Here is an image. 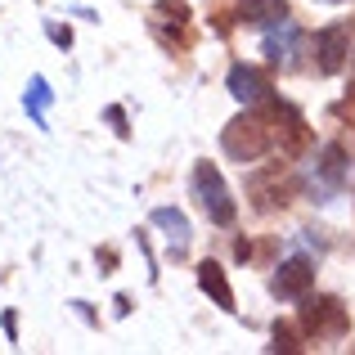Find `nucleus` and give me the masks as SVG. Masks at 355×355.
<instances>
[{
    "label": "nucleus",
    "instance_id": "nucleus-7",
    "mask_svg": "<svg viewBox=\"0 0 355 355\" xmlns=\"http://www.w3.org/2000/svg\"><path fill=\"white\" fill-rule=\"evenodd\" d=\"M302 45H306V36L297 32L293 18H284V23H275L266 32V54H270V63H275V68H293L297 54H302Z\"/></svg>",
    "mask_w": 355,
    "mask_h": 355
},
{
    "label": "nucleus",
    "instance_id": "nucleus-5",
    "mask_svg": "<svg viewBox=\"0 0 355 355\" xmlns=\"http://www.w3.org/2000/svg\"><path fill=\"white\" fill-rule=\"evenodd\" d=\"M248 193H252V207L257 211H275L293 198V175H288V166L270 162V166L248 175Z\"/></svg>",
    "mask_w": 355,
    "mask_h": 355
},
{
    "label": "nucleus",
    "instance_id": "nucleus-16",
    "mask_svg": "<svg viewBox=\"0 0 355 355\" xmlns=\"http://www.w3.org/2000/svg\"><path fill=\"white\" fill-rule=\"evenodd\" d=\"M104 117H108V121H113V130H117V135H121V139H126V135H130V126H126V108H117V104H113V108H108V113H104Z\"/></svg>",
    "mask_w": 355,
    "mask_h": 355
},
{
    "label": "nucleus",
    "instance_id": "nucleus-14",
    "mask_svg": "<svg viewBox=\"0 0 355 355\" xmlns=\"http://www.w3.org/2000/svg\"><path fill=\"white\" fill-rule=\"evenodd\" d=\"M275 351H302V342H297V329L293 324H275V342H270Z\"/></svg>",
    "mask_w": 355,
    "mask_h": 355
},
{
    "label": "nucleus",
    "instance_id": "nucleus-15",
    "mask_svg": "<svg viewBox=\"0 0 355 355\" xmlns=\"http://www.w3.org/2000/svg\"><path fill=\"white\" fill-rule=\"evenodd\" d=\"M45 36H50L59 50H72V27H63V23H45Z\"/></svg>",
    "mask_w": 355,
    "mask_h": 355
},
{
    "label": "nucleus",
    "instance_id": "nucleus-1",
    "mask_svg": "<svg viewBox=\"0 0 355 355\" xmlns=\"http://www.w3.org/2000/svg\"><path fill=\"white\" fill-rule=\"evenodd\" d=\"M220 148L234 162H257L270 148H279V99H261V104H248L243 113L220 130Z\"/></svg>",
    "mask_w": 355,
    "mask_h": 355
},
{
    "label": "nucleus",
    "instance_id": "nucleus-12",
    "mask_svg": "<svg viewBox=\"0 0 355 355\" xmlns=\"http://www.w3.org/2000/svg\"><path fill=\"white\" fill-rule=\"evenodd\" d=\"M198 288L220 306V311H234V288H230L225 270H220L216 261H202V266H198Z\"/></svg>",
    "mask_w": 355,
    "mask_h": 355
},
{
    "label": "nucleus",
    "instance_id": "nucleus-4",
    "mask_svg": "<svg viewBox=\"0 0 355 355\" xmlns=\"http://www.w3.org/2000/svg\"><path fill=\"white\" fill-rule=\"evenodd\" d=\"M311 50H315V72H320V77H338V72L347 68V54H351V23L320 27Z\"/></svg>",
    "mask_w": 355,
    "mask_h": 355
},
{
    "label": "nucleus",
    "instance_id": "nucleus-6",
    "mask_svg": "<svg viewBox=\"0 0 355 355\" xmlns=\"http://www.w3.org/2000/svg\"><path fill=\"white\" fill-rule=\"evenodd\" d=\"M311 288H315V266H311L306 257L284 261V266L270 275V293H275L279 302H302Z\"/></svg>",
    "mask_w": 355,
    "mask_h": 355
},
{
    "label": "nucleus",
    "instance_id": "nucleus-8",
    "mask_svg": "<svg viewBox=\"0 0 355 355\" xmlns=\"http://www.w3.org/2000/svg\"><path fill=\"white\" fill-rule=\"evenodd\" d=\"M225 86H230V95H234L243 108L270 99V77L261 68H252V63H234V68H230V77H225Z\"/></svg>",
    "mask_w": 355,
    "mask_h": 355
},
{
    "label": "nucleus",
    "instance_id": "nucleus-17",
    "mask_svg": "<svg viewBox=\"0 0 355 355\" xmlns=\"http://www.w3.org/2000/svg\"><path fill=\"white\" fill-rule=\"evenodd\" d=\"M0 324H5V338L18 342V311H5V315H0Z\"/></svg>",
    "mask_w": 355,
    "mask_h": 355
},
{
    "label": "nucleus",
    "instance_id": "nucleus-2",
    "mask_svg": "<svg viewBox=\"0 0 355 355\" xmlns=\"http://www.w3.org/2000/svg\"><path fill=\"white\" fill-rule=\"evenodd\" d=\"M193 198H198V207L207 211L211 225H234L239 207H234V198H230L225 180H220L216 162H198V166H193Z\"/></svg>",
    "mask_w": 355,
    "mask_h": 355
},
{
    "label": "nucleus",
    "instance_id": "nucleus-19",
    "mask_svg": "<svg viewBox=\"0 0 355 355\" xmlns=\"http://www.w3.org/2000/svg\"><path fill=\"white\" fill-rule=\"evenodd\" d=\"M329 5H342V0H329Z\"/></svg>",
    "mask_w": 355,
    "mask_h": 355
},
{
    "label": "nucleus",
    "instance_id": "nucleus-9",
    "mask_svg": "<svg viewBox=\"0 0 355 355\" xmlns=\"http://www.w3.org/2000/svg\"><path fill=\"white\" fill-rule=\"evenodd\" d=\"M347 175H351V166H347L342 144H324V148H320V162H315L311 189H315V193H333V189H342V184H347Z\"/></svg>",
    "mask_w": 355,
    "mask_h": 355
},
{
    "label": "nucleus",
    "instance_id": "nucleus-3",
    "mask_svg": "<svg viewBox=\"0 0 355 355\" xmlns=\"http://www.w3.org/2000/svg\"><path fill=\"white\" fill-rule=\"evenodd\" d=\"M302 333L315 342H333V338H347L351 329V315L338 297H302Z\"/></svg>",
    "mask_w": 355,
    "mask_h": 355
},
{
    "label": "nucleus",
    "instance_id": "nucleus-18",
    "mask_svg": "<svg viewBox=\"0 0 355 355\" xmlns=\"http://www.w3.org/2000/svg\"><path fill=\"white\" fill-rule=\"evenodd\" d=\"M342 113H347V117L355 121V90H351V95H347V104H342Z\"/></svg>",
    "mask_w": 355,
    "mask_h": 355
},
{
    "label": "nucleus",
    "instance_id": "nucleus-11",
    "mask_svg": "<svg viewBox=\"0 0 355 355\" xmlns=\"http://www.w3.org/2000/svg\"><path fill=\"white\" fill-rule=\"evenodd\" d=\"M153 220L157 230H166V243H171V257H184V248H189V220H184L180 207H153Z\"/></svg>",
    "mask_w": 355,
    "mask_h": 355
},
{
    "label": "nucleus",
    "instance_id": "nucleus-10",
    "mask_svg": "<svg viewBox=\"0 0 355 355\" xmlns=\"http://www.w3.org/2000/svg\"><path fill=\"white\" fill-rule=\"evenodd\" d=\"M234 18L248 23V27H275V23H284V18H293V14H288V0H243Z\"/></svg>",
    "mask_w": 355,
    "mask_h": 355
},
{
    "label": "nucleus",
    "instance_id": "nucleus-13",
    "mask_svg": "<svg viewBox=\"0 0 355 355\" xmlns=\"http://www.w3.org/2000/svg\"><path fill=\"white\" fill-rule=\"evenodd\" d=\"M54 104V90H50V81L41 77V72H36L32 81H27V95H23V108H27V117L36 121V126L45 130V108Z\"/></svg>",
    "mask_w": 355,
    "mask_h": 355
}]
</instances>
